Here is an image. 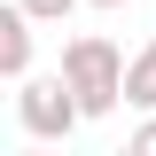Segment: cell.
I'll use <instances>...</instances> for the list:
<instances>
[{"mask_svg":"<svg viewBox=\"0 0 156 156\" xmlns=\"http://www.w3.org/2000/svg\"><path fill=\"white\" fill-rule=\"evenodd\" d=\"M133 148H140V156H156V125H148V133H140V140H133Z\"/></svg>","mask_w":156,"mask_h":156,"instance_id":"obj_6","label":"cell"},{"mask_svg":"<svg viewBox=\"0 0 156 156\" xmlns=\"http://www.w3.org/2000/svg\"><path fill=\"white\" fill-rule=\"evenodd\" d=\"M125 101H156V47L133 62V70H125Z\"/></svg>","mask_w":156,"mask_h":156,"instance_id":"obj_3","label":"cell"},{"mask_svg":"<svg viewBox=\"0 0 156 156\" xmlns=\"http://www.w3.org/2000/svg\"><path fill=\"white\" fill-rule=\"evenodd\" d=\"M16 8H39V16H62L70 0H16Z\"/></svg>","mask_w":156,"mask_h":156,"instance_id":"obj_5","label":"cell"},{"mask_svg":"<svg viewBox=\"0 0 156 156\" xmlns=\"http://www.w3.org/2000/svg\"><path fill=\"white\" fill-rule=\"evenodd\" d=\"M70 94H78V86H62V78H39V86H23V125H31V133H62V125L86 109V101H70Z\"/></svg>","mask_w":156,"mask_h":156,"instance_id":"obj_2","label":"cell"},{"mask_svg":"<svg viewBox=\"0 0 156 156\" xmlns=\"http://www.w3.org/2000/svg\"><path fill=\"white\" fill-rule=\"evenodd\" d=\"M62 70H70V86H78V101L86 109H109L125 86H117V55H109V39H78L70 55H62Z\"/></svg>","mask_w":156,"mask_h":156,"instance_id":"obj_1","label":"cell"},{"mask_svg":"<svg viewBox=\"0 0 156 156\" xmlns=\"http://www.w3.org/2000/svg\"><path fill=\"white\" fill-rule=\"evenodd\" d=\"M23 55H31V39H23V23L8 16V23H0V62H8V70H23Z\"/></svg>","mask_w":156,"mask_h":156,"instance_id":"obj_4","label":"cell"}]
</instances>
